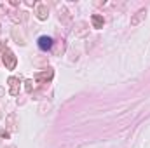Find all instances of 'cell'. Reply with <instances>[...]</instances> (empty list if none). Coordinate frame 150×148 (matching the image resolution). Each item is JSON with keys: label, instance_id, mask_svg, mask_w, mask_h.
Returning <instances> with one entry per match:
<instances>
[{"label": "cell", "instance_id": "obj_1", "mask_svg": "<svg viewBox=\"0 0 150 148\" xmlns=\"http://www.w3.org/2000/svg\"><path fill=\"white\" fill-rule=\"evenodd\" d=\"M38 47H40L42 51L51 49V47H52V38L51 37H40L38 38Z\"/></svg>", "mask_w": 150, "mask_h": 148}]
</instances>
